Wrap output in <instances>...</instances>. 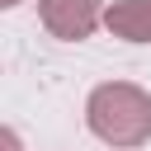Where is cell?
<instances>
[{"label":"cell","instance_id":"cell-1","mask_svg":"<svg viewBox=\"0 0 151 151\" xmlns=\"http://www.w3.org/2000/svg\"><path fill=\"white\" fill-rule=\"evenodd\" d=\"M85 123L104 146L132 151L151 142V94L132 80H104L85 99Z\"/></svg>","mask_w":151,"mask_h":151},{"label":"cell","instance_id":"cell-2","mask_svg":"<svg viewBox=\"0 0 151 151\" xmlns=\"http://www.w3.org/2000/svg\"><path fill=\"white\" fill-rule=\"evenodd\" d=\"M104 0H38V19L61 42H85L104 24Z\"/></svg>","mask_w":151,"mask_h":151},{"label":"cell","instance_id":"cell-3","mask_svg":"<svg viewBox=\"0 0 151 151\" xmlns=\"http://www.w3.org/2000/svg\"><path fill=\"white\" fill-rule=\"evenodd\" d=\"M104 28L123 42H151V0H113L104 9Z\"/></svg>","mask_w":151,"mask_h":151},{"label":"cell","instance_id":"cell-4","mask_svg":"<svg viewBox=\"0 0 151 151\" xmlns=\"http://www.w3.org/2000/svg\"><path fill=\"white\" fill-rule=\"evenodd\" d=\"M5 151H19V132L14 127H5Z\"/></svg>","mask_w":151,"mask_h":151},{"label":"cell","instance_id":"cell-5","mask_svg":"<svg viewBox=\"0 0 151 151\" xmlns=\"http://www.w3.org/2000/svg\"><path fill=\"white\" fill-rule=\"evenodd\" d=\"M0 5H5V9H14V5H19V0H0Z\"/></svg>","mask_w":151,"mask_h":151}]
</instances>
